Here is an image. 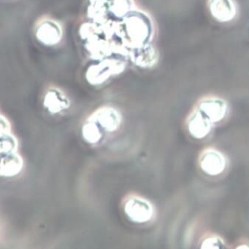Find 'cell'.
Returning <instances> with one entry per match:
<instances>
[{
	"instance_id": "cell-1",
	"label": "cell",
	"mask_w": 249,
	"mask_h": 249,
	"mask_svg": "<svg viewBox=\"0 0 249 249\" xmlns=\"http://www.w3.org/2000/svg\"><path fill=\"white\" fill-rule=\"evenodd\" d=\"M124 32L132 49L148 44L151 40L152 23L146 14L134 11L124 18Z\"/></svg>"
},
{
	"instance_id": "cell-2",
	"label": "cell",
	"mask_w": 249,
	"mask_h": 249,
	"mask_svg": "<svg viewBox=\"0 0 249 249\" xmlns=\"http://www.w3.org/2000/svg\"><path fill=\"white\" fill-rule=\"evenodd\" d=\"M123 209L131 221L140 224L151 221L154 216V209L151 202L135 195L128 196L124 200Z\"/></svg>"
},
{
	"instance_id": "cell-3",
	"label": "cell",
	"mask_w": 249,
	"mask_h": 249,
	"mask_svg": "<svg viewBox=\"0 0 249 249\" xmlns=\"http://www.w3.org/2000/svg\"><path fill=\"white\" fill-rule=\"evenodd\" d=\"M124 62L119 59H106L88 69L86 79L90 84L99 86L111 76L120 74L124 71Z\"/></svg>"
},
{
	"instance_id": "cell-4",
	"label": "cell",
	"mask_w": 249,
	"mask_h": 249,
	"mask_svg": "<svg viewBox=\"0 0 249 249\" xmlns=\"http://www.w3.org/2000/svg\"><path fill=\"white\" fill-rule=\"evenodd\" d=\"M199 165L206 175L218 176L224 172L227 162L221 152L213 148H208L199 156Z\"/></svg>"
},
{
	"instance_id": "cell-5",
	"label": "cell",
	"mask_w": 249,
	"mask_h": 249,
	"mask_svg": "<svg viewBox=\"0 0 249 249\" xmlns=\"http://www.w3.org/2000/svg\"><path fill=\"white\" fill-rule=\"evenodd\" d=\"M97 123L100 129L106 132H115L122 123L121 114L117 109L110 106L100 107L89 117Z\"/></svg>"
},
{
	"instance_id": "cell-6",
	"label": "cell",
	"mask_w": 249,
	"mask_h": 249,
	"mask_svg": "<svg viewBox=\"0 0 249 249\" xmlns=\"http://www.w3.org/2000/svg\"><path fill=\"white\" fill-rule=\"evenodd\" d=\"M196 108L212 123H219L226 118L229 111L227 103L218 97H207L198 103Z\"/></svg>"
},
{
	"instance_id": "cell-7",
	"label": "cell",
	"mask_w": 249,
	"mask_h": 249,
	"mask_svg": "<svg viewBox=\"0 0 249 249\" xmlns=\"http://www.w3.org/2000/svg\"><path fill=\"white\" fill-rule=\"evenodd\" d=\"M186 124L189 134L195 138L201 140L210 134L213 123L196 108L187 119Z\"/></svg>"
},
{
	"instance_id": "cell-8",
	"label": "cell",
	"mask_w": 249,
	"mask_h": 249,
	"mask_svg": "<svg viewBox=\"0 0 249 249\" xmlns=\"http://www.w3.org/2000/svg\"><path fill=\"white\" fill-rule=\"evenodd\" d=\"M209 8L213 18L220 22H230L237 14L233 0H209Z\"/></svg>"
},
{
	"instance_id": "cell-9",
	"label": "cell",
	"mask_w": 249,
	"mask_h": 249,
	"mask_svg": "<svg viewBox=\"0 0 249 249\" xmlns=\"http://www.w3.org/2000/svg\"><path fill=\"white\" fill-rule=\"evenodd\" d=\"M36 36L44 45H54L62 38V28L54 21L44 20L36 28Z\"/></svg>"
},
{
	"instance_id": "cell-10",
	"label": "cell",
	"mask_w": 249,
	"mask_h": 249,
	"mask_svg": "<svg viewBox=\"0 0 249 249\" xmlns=\"http://www.w3.org/2000/svg\"><path fill=\"white\" fill-rule=\"evenodd\" d=\"M22 156L16 152L0 155V177L12 178L19 175L23 168Z\"/></svg>"
},
{
	"instance_id": "cell-11",
	"label": "cell",
	"mask_w": 249,
	"mask_h": 249,
	"mask_svg": "<svg viewBox=\"0 0 249 249\" xmlns=\"http://www.w3.org/2000/svg\"><path fill=\"white\" fill-rule=\"evenodd\" d=\"M44 106L53 114H59L69 108L70 102L64 93L56 89L47 92L44 98Z\"/></svg>"
},
{
	"instance_id": "cell-12",
	"label": "cell",
	"mask_w": 249,
	"mask_h": 249,
	"mask_svg": "<svg viewBox=\"0 0 249 249\" xmlns=\"http://www.w3.org/2000/svg\"><path fill=\"white\" fill-rule=\"evenodd\" d=\"M131 60L140 67H151L158 62V55L154 47L149 44L133 48Z\"/></svg>"
},
{
	"instance_id": "cell-13",
	"label": "cell",
	"mask_w": 249,
	"mask_h": 249,
	"mask_svg": "<svg viewBox=\"0 0 249 249\" xmlns=\"http://www.w3.org/2000/svg\"><path fill=\"white\" fill-rule=\"evenodd\" d=\"M83 139L88 143L95 145L103 138V131L93 120L88 119L82 128Z\"/></svg>"
},
{
	"instance_id": "cell-14",
	"label": "cell",
	"mask_w": 249,
	"mask_h": 249,
	"mask_svg": "<svg viewBox=\"0 0 249 249\" xmlns=\"http://www.w3.org/2000/svg\"><path fill=\"white\" fill-rule=\"evenodd\" d=\"M134 0H112L111 9L117 18H125L134 11Z\"/></svg>"
},
{
	"instance_id": "cell-15",
	"label": "cell",
	"mask_w": 249,
	"mask_h": 249,
	"mask_svg": "<svg viewBox=\"0 0 249 249\" xmlns=\"http://www.w3.org/2000/svg\"><path fill=\"white\" fill-rule=\"evenodd\" d=\"M19 142L11 132L0 134V155L18 151Z\"/></svg>"
},
{
	"instance_id": "cell-16",
	"label": "cell",
	"mask_w": 249,
	"mask_h": 249,
	"mask_svg": "<svg viewBox=\"0 0 249 249\" xmlns=\"http://www.w3.org/2000/svg\"><path fill=\"white\" fill-rule=\"evenodd\" d=\"M202 249H222L225 247V242L217 236L206 237L201 243Z\"/></svg>"
},
{
	"instance_id": "cell-17",
	"label": "cell",
	"mask_w": 249,
	"mask_h": 249,
	"mask_svg": "<svg viewBox=\"0 0 249 249\" xmlns=\"http://www.w3.org/2000/svg\"><path fill=\"white\" fill-rule=\"evenodd\" d=\"M11 125L9 120L0 114V134L2 133L11 132Z\"/></svg>"
}]
</instances>
